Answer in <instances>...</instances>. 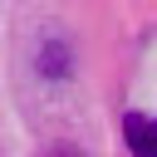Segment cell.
Wrapping results in <instances>:
<instances>
[{
    "label": "cell",
    "instance_id": "1",
    "mask_svg": "<svg viewBox=\"0 0 157 157\" xmlns=\"http://www.w3.org/2000/svg\"><path fill=\"white\" fill-rule=\"evenodd\" d=\"M123 142H128L137 157H157V118L128 113V118H123Z\"/></svg>",
    "mask_w": 157,
    "mask_h": 157
}]
</instances>
